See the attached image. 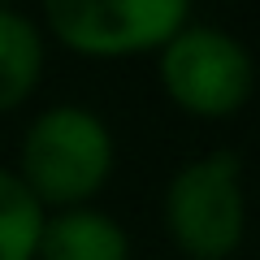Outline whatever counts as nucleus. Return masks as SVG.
Masks as SVG:
<instances>
[{
	"label": "nucleus",
	"instance_id": "5",
	"mask_svg": "<svg viewBox=\"0 0 260 260\" xmlns=\"http://www.w3.org/2000/svg\"><path fill=\"white\" fill-rule=\"evenodd\" d=\"M39 260H130V239L113 217L95 208H65L44 217Z\"/></svg>",
	"mask_w": 260,
	"mask_h": 260
},
{
	"label": "nucleus",
	"instance_id": "4",
	"mask_svg": "<svg viewBox=\"0 0 260 260\" xmlns=\"http://www.w3.org/2000/svg\"><path fill=\"white\" fill-rule=\"evenodd\" d=\"M52 35L83 56H130L165 48L191 22L186 0H48Z\"/></svg>",
	"mask_w": 260,
	"mask_h": 260
},
{
	"label": "nucleus",
	"instance_id": "7",
	"mask_svg": "<svg viewBox=\"0 0 260 260\" xmlns=\"http://www.w3.org/2000/svg\"><path fill=\"white\" fill-rule=\"evenodd\" d=\"M44 208L18 174L0 169V260H35Z\"/></svg>",
	"mask_w": 260,
	"mask_h": 260
},
{
	"label": "nucleus",
	"instance_id": "3",
	"mask_svg": "<svg viewBox=\"0 0 260 260\" xmlns=\"http://www.w3.org/2000/svg\"><path fill=\"white\" fill-rule=\"evenodd\" d=\"M256 70L251 52L221 26H191L186 22L160 48V87L191 117H230L247 104Z\"/></svg>",
	"mask_w": 260,
	"mask_h": 260
},
{
	"label": "nucleus",
	"instance_id": "6",
	"mask_svg": "<svg viewBox=\"0 0 260 260\" xmlns=\"http://www.w3.org/2000/svg\"><path fill=\"white\" fill-rule=\"evenodd\" d=\"M44 70V39L26 13L0 5V113L30 100Z\"/></svg>",
	"mask_w": 260,
	"mask_h": 260
},
{
	"label": "nucleus",
	"instance_id": "2",
	"mask_svg": "<svg viewBox=\"0 0 260 260\" xmlns=\"http://www.w3.org/2000/svg\"><path fill=\"white\" fill-rule=\"evenodd\" d=\"M165 230L191 260H225L243 243V160L208 152L182 165L165 186Z\"/></svg>",
	"mask_w": 260,
	"mask_h": 260
},
{
	"label": "nucleus",
	"instance_id": "1",
	"mask_svg": "<svg viewBox=\"0 0 260 260\" xmlns=\"http://www.w3.org/2000/svg\"><path fill=\"white\" fill-rule=\"evenodd\" d=\"M113 174V135L91 109L56 104L30 121L22 139V169L18 178L44 204L78 208L91 200Z\"/></svg>",
	"mask_w": 260,
	"mask_h": 260
}]
</instances>
